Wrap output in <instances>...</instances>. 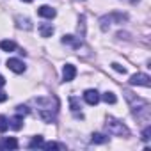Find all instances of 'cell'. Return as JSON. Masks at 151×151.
Wrapping results in <instances>:
<instances>
[{
	"label": "cell",
	"instance_id": "1",
	"mask_svg": "<svg viewBox=\"0 0 151 151\" xmlns=\"http://www.w3.org/2000/svg\"><path fill=\"white\" fill-rule=\"evenodd\" d=\"M105 126H107L109 133H112V135H119V137H123V135H130V130H128L121 121H117L116 117H109L107 123H105Z\"/></svg>",
	"mask_w": 151,
	"mask_h": 151
},
{
	"label": "cell",
	"instance_id": "2",
	"mask_svg": "<svg viewBox=\"0 0 151 151\" xmlns=\"http://www.w3.org/2000/svg\"><path fill=\"white\" fill-rule=\"evenodd\" d=\"M130 84L132 86H142V87H149L151 86V78L146 73H135L130 77Z\"/></svg>",
	"mask_w": 151,
	"mask_h": 151
},
{
	"label": "cell",
	"instance_id": "3",
	"mask_svg": "<svg viewBox=\"0 0 151 151\" xmlns=\"http://www.w3.org/2000/svg\"><path fill=\"white\" fill-rule=\"evenodd\" d=\"M75 77H77V68H75L73 64H66L62 68V78H64V82H71Z\"/></svg>",
	"mask_w": 151,
	"mask_h": 151
},
{
	"label": "cell",
	"instance_id": "4",
	"mask_svg": "<svg viewBox=\"0 0 151 151\" xmlns=\"http://www.w3.org/2000/svg\"><path fill=\"white\" fill-rule=\"evenodd\" d=\"M7 68L13 71V73H23L25 71V64L20 60V59H7Z\"/></svg>",
	"mask_w": 151,
	"mask_h": 151
},
{
	"label": "cell",
	"instance_id": "5",
	"mask_svg": "<svg viewBox=\"0 0 151 151\" xmlns=\"http://www.w3.org/2000/svg\"><path fill=\"white\" fill-rule=\"evenodd\" d=\"M84 100H86V103H89V105H96V103L100 101V93H98L96 89H87V91L84 93Z\"/></svg>",
	"mask_w": 151,
	"mask_h": 151
},
{
	"label": "cell",
	"instance_id": "6",
	"mask_svg": "<svg viewBox=\"0 0 151 151\" xmlns=\"http://www.w3.org/2000/svg\"><path fill=\"white\" fill-rule=\"evenodd\" d=\"M37 14L43 16V18H50V20H52V18H55L57 13H55V9L50 7V6H41V7L37 9Z\"/></svg>",
	"mask_w": 151,
	"mask_h": 151
},
{
	"label": "cell",
	"instance_id": "7",
	"mask_svg": "<svg viewBox=\"0 0 151 151\" xmlns=\"http://www.w3.org/2000/svg\"><path fill=\"white\" fill-rule=\"evenodd\" d=\"M18 147V140L14 137H7L4 142H0V149H16Z\"/></svg>",
	"mask_w": 151,
	"mask_h": 151
},
{
	"label": "cell",
	"instance_id": "8",
	"mask_svg": "<svg viewBox=\"0 0 151 151\" xmlns=\"http://www.w3.org/2000/svg\"><path fill=\"white\" fill-rule=\"evenodd\" d=\"M39 34H41L43 37H50V36L53 34V27H52L50 23H43V25H39Z\"/></svg>",
	"mask_w": 151,
	"mask_h": 151
},
{
	"label": "cell",
	"instance_id": "9",
	"mask_svg": "<svg viewBox=\"0 0 151 151\" xmlns=\"http://www.w3.org/2000/svg\"><path fill=\"white\" fill-rule=\"evenodd\" d=\"M0 48H2L4 52H14L16 50V45H14V41L4 39V41H0Z\"/></svg>",
	"mask_w": 151,
	"mask_h": 151
},
{
	"label": "cell",
	"instance_id": "10",
	"mask_svg": "<svg viewBox=\"0 0 151 151\" xmlns=\"http://www.w3.org/2000/svg\"><path fill=\"white\" fill-rule=\"evenodd\" d=\"M22 123H23V116H20V114H18L16 117H13V119L9 121V126H11L13 130H20V128L23 126Z\"/></svg>",
	"mask_w": 151,
	"mask_h": 151
},
{
	"label": "cell",
	"instance_id": "11",
	"mask_svg": "<svg viewBox=\"0 0 151 151\" xmlns=\"http://www.w3.org/2000/svg\"><path fill=\"white\" fill-rule=\"evenodd\" d=\"M62 43H64V45H71V46H75V48L80 46V41L75 37V36H64V37H62Z\"/></svg>",
	"mask_w": 151,
	"mask_h": 151
},
{
	"label": "cell",
	"instance_id": "12",
	"mask_svg": "<svg viewBox=\"0 0 151 151\" xmlns=\"http://www.w3.org/2000/svg\"><path fill=\"white\" fill-rule=\"evenodd\" d=\"M107 140H109V137L103 135V133H93V137H91V142L93 144H105Z\"/></svg>",
	"mask_w": 151,
	"mask_h": 151
},
{
	"label": "cell",
	"instance_id": "13",
	"mask_svg": "<svg viewBox=\"0 0 151 151\" xmlns=\"http://www.w3.org/2000/svg\"><path fill=\"white\" fill-rule=\"evenodd\" d=\"M69 103H71V112H73L75 116H77V117H80V119H82L84 116H82V112H78V109H80V107L77 105V98L71 96V98H69Z\"/></svg>",
	"mask_w": 151,
	"mask_h": 151
},
{
	"label": "cell",
	"instance_id": "14",
	"mask_svg": "<svg viewBox=\"0 0 151 151\" xmlns=\"http://www.w3.org/2000/svg\"><path fill=\"white\" fill-rule=\"evenodd\" d=\"M105 103H110V105H114L116 101H117V98H116V94L114 93H110V91H107V93H103V96H100Z\"/></svg>",
	"mask_w": 151,
	"mask_h": 151
},
{
	"label": "cell",
	"instance_id": "15",
	"mask_svg": "<svg viewBox=\"0 0 151 151\" xmlns=\"http://www.w3.org/2000/svg\"><path fill=\"white\" fill-rule=\"evenodd\" d=\"M16 22H18V27H20V29H25V30H30V29H32V25H30V22H29L27 18L18 16V18H16Z\"/></svg>",
	"mask_w": 151,
	"mask_h": 151
},
{
	"label": "cell",
	"instance_id": "16",
	"mask_svg": "<svg viewBox=\"0 0 151 151\" xmlns=\"http://www.w3.org/2000/svg\"><path fill=\"white\" fill-rule=\"evenodd\" d=\"M41 144H43V137L37 135V137H34V139L29 142V147H30V149H36V147H41Z\"/></svg>",
	"mask_w": 151,
	"mask_h": 151
},
{
	"label": "cell",
	"instance_id": "17",
	"mask_svg": "<svg viewBox=\"0 0 151 151\" xmlns=\"http://www.w3.org/2000/svg\"><path fill=\"white\" fill-rule=\"evenodd\" d=\"M7 128H9V119L6 116H0V133L7 132Z\"/></svg>",
	"mask_w": 151,
	"mask_h": 151
},
{
	"label": "cell",
	"instance_id": "18",
	"mask_svg": "<svg viewBox=\"0 0 151 151\" xmlns=\"http://www.w3.org/2000/svg\"><path fill=\"white\" fill-rule=\"evenodd\" d=\"M41 147L43 149H59L60 144H57V142H46V144H41Z\"/></svg>",
	"mask_w": 151,
	"mask_h": 151
},
{
	"label": "cell",
	"instance_id": "19",
	"mask_svg": "<svg viewBox=\"0 0 151 151\" xmlns=\"http://www.w3.org/2000/svg\"><path fill=\"white\" fill-rule=\"evenodd\" d=\"M16 112H18L20 116H25V114H29V109H27L25 105H18V107H16Z\"/></svg>",
	"mask_w": 151,
	"mask_h": 151
},
{
	"label": "cell",
	"instance_id": "20",
	"mask_svg": "<svg viewBox=\"0 0 151 151\" xmlns=\"http://www.w3.org/2000/svg\"><path fill=\"white\" fill-rule=\"evenodd\" d=\"M149 135H151V126H147V128L142 132V140L147 142V140H149Z\"/></svg>",
	"mask_w": 151,
	"mask_h": 151
},
{
	"label": "cell",
	"instance_id": "21",
	"mask_svg": "<svg viewBox=\"0 0 151 151\" xmlns=\"http://www.w3.org/2000/svg\"><path fill=\"white\" fill-rule=\"evenodd\" d=\"M112 68H114V69H116L117 73H126V69H124V68H123L121 64H117V62H114V64H112Z\"/></svg>",
	"mask_w": 151,
	"mask_h": 151
},
{
	"label": "cell",
	"instance_id": "22",
	"mask_svg": "<svg viewBox=\"0 0 151 151\" xmlns=\"http://www.w3.org/2000/svg\"><path fill=\"white\" fill-rule=\"evenodd\" d=\"M7 100V94L4 93V91H0V103H2V101H6Z\"/></svg>",
	"mask_w": 151,
	"mask_h": 151
},
{
	"label": "cell",
	"instance_id": "23",
	"mask_svg": "<svg viewBox=\"0 0 151 151\" xmlns=\"http://www.w3.org/2000/svg\"><path fill=\"white\" fill-rule=\"evenodd\" d=\"M2 86H6V78L2 77V75H0V87H2Z\"/></svg>",
	"mask_w": 151,
	"mask_h": 151
},
{
	"label": "cell",
	"instance_id": "24",
	"mask_svg": "<svg viewBox=\"0 0 151 151\" xmlns=\"http://www.w3.org/2000/svg\"><path fill=\"white\" fill-rule=\"evenodd\" d=\"M124 2H128V4H137L139 0H124Z\"/></svg>",
	"mask_w": 151,
	"mask_h": 151
},
{
	"label": "cell",
	"instance_id": "25",
	"mask_svg": "<svg viewBox=\"0 0 151 151\" xmlns=\"http://www.w3.org/2000/svg\"><path fill=\"white\" fill-rule=\"evenodd\" d=\"M22 2H27V4H30V2H32V0H22Z\"/></svg>",
	"mask_w": 151,
	"mask_h": 151
}]
</instances>
